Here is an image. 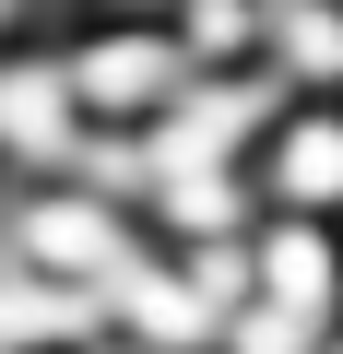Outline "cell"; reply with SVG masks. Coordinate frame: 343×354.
I'll return each instance as SVG.
<instances>
[{
  "mask_svg": "<svg viewBox=\"0 0 343 354\" xmlns=\"http://www.w3.org/2000/svg\"><path fill=\"white\" fill-rule=\"evenodd\" d=\"M48 59H60V83H71V106H83V130L95 142H142V130H166L190 106V48H178V24H142V12H71V24H48Z\"/></svg>",
  "mask_w": 343,
  "mask_h": 354,
  "instance_id": "cell-1",
  "label": "cell"
},
{
  "mask_svg": "<svg viewBox=\"0 0 343 354\" xmlns=\"http://www.w3.org/2000/svg\"><path fill=\"white\" fill-rule=\"evenodd\" d=\"M249 189L261 213H296V225H343V95H284L261 153H249Z\"/></svg>",
  "mask_w": 343,
  "mask_h": 354,
  "instance_id": "cell-2",
  "label": "cell"
},
{
  "mask_svg": "<svg viewBox=\"0 0 343 354\" xmlns=\"http://www.w3.org/2000/svg\"><path fill=\"white\" fill-rule=\"evenodd\" d=\"M249 295L284 307L296 330H343V225H296V213H261L249 236Z\"/></svg>",
  "mask_w": 343,
  "mask_h": 354,
  "instance_id": "cell-3",
  "label": "cell"
},
{
  "mask_svg": "<svg viewBox=\"0 0 343 354\" xmlns=\"http://www.w3.org/2000/svg\"><path fill=\"white\" fill-rule=\"evenodd\" d=\"M261 71L284 95H343V0H272Z\"/></svg>",
  "mask_w": 343,
  "mask_h": 354,
  "instance_id": "cell-4",
  "label": "cell"
},
{
  "mask_svg": "<svg viewBox=\"0 0 343 354\" xmlns=\"http://www.w3.org/2000/svg\"><path fill=\"white\" fill-rule=\"evenodd\" d=\"M178 48H190V71L202 83H237V71H261V36H272V0H178Z\"/></svg>",
  "mask_w": 343,
  "mask_h": 354,
  "instance_id": "cell-5",
  "label": "cell"
},
{
  "mask_svg": "<svg viewBox=\"0 0 343 354\" xmlns=\"http://www.w3.org/2000/svg\"><path fill=\"white\" fill-rule=\"evenodd\" d=\"M71 354H142V342H118V330H95V342H71Z\"/></svg>",
  "mask_w": 343,
  "mask_h": 354,
  "instance_id": "cell-6",
  "label": "cell"
},
{
  "mask_svg": "<svg viewBox=\"0 0 343 354\" xmlns=\"http://www.w3.org/2000/svg\"><path fill=\"white\" fill-rule=\"evenodd\" d=\"M71 12H95V0H48V24H71Z\"/></svg>",
  "mask_w": 343,
  "mask_h": 354,
  "instance_id": "cell-7",
  "label": "cell"
},
{
  "mask_svg": "<svg viewBox=\"0 0 343 354\" xmlns=\"http://www.w3.org/2000/svg\"><path fill=\"white\" fill-rule=\"evenodd\" d=\"M319 354H343V330H331V342H319Z\"/></svg>",
  "mask_w": 343,
  "mask_h": 354,
  "instance_id": "cell-8",
  "label": "cell"
}]
</instances>
